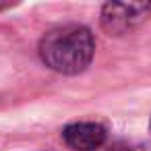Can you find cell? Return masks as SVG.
<instances>
[{
    "label": "cell",
    "mask_w": 151,
    "mask_h": 151,
    "mask_svg": "<svg viewBox=\"0 0 151 151\" xmlns=\"http://www.w3.org/2000/svg\"><path fill=\"white\" fill-rule=\"evenodd\" d=\"M95 52L93 35L83 25H64L44 35L40 56L52 70L77 75L91 62Z\"/></svg>",
    "instance_id": "1"
},
{
    "label": "cell",
    "mask_w": 151,
    "mask_h": 151,
    "mask_svg": "<svg viewBox=\"0 0 151 151\" xmlns=\"http://www.w3.org/2000/svg\"><path fill=\"white\" fill-rule=\"evenodd\" d=\"M151 4L145 2H110L101 11V25L110 35H122L145 21Z\"/></svg>",
    "instance_id": "2"
},
{
    "label": "cell",
    "mask_w": 151,
    "mask_h": 151,
    "mask_svg": "<svg viewBox=\"0 0 151 151\" xmlns=\"http://www.w3.org/2000/svg\"><path fill=\"white\" fill-rule=\"evenodd\" d=\"M64 141L75 151H93L106 141V128L95 122H77L64 128Z\"/></svg>",
    "instance_id": "3"
},
{
    "label": "cell",
    "mask_w": 151,
    "mask_h": 151,
    "mask_svg": "<svg viewBox=\"0 0 151 151\" xmlns=\"http://www.w3.org/2000/svg\"><path fill=\"white\" fill-rule=\"evenodd\" d=\"M9 6V2H0V9H6Z\"/></svg>",
    "instance_id": "4"
}]
</instances>
